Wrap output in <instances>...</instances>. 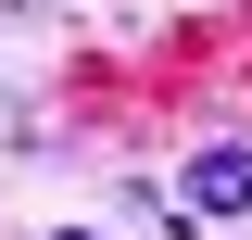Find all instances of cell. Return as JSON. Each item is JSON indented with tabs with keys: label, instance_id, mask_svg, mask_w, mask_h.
I'll return each mask as SVG.
<instances>
[{
	"label": "cell",
	"instance_id": "obj_1",
	"mask_svg": "<svg viewBox=\"0 0 252 240\" xmlns=\"http://www.w3.org/2000/svg\"><path fill=\"white\" fill-rule=\"evenodd\" d=\"M177 202L189 215H252V139H202L177 164Z\"/></svg>",
	"mask_w": 252,
	"mask_h": 240
},
{
	"label": "cell",
	"instance_id": "obj_2",
	"mask_svg": "<svg viewBox=\"0 0 252 240\" xmlns=\"http://www.w3.org/2000/svg\"><path fill=\"white\" fill-rule=\"evenodd\" d=\"M51 240H101V228H51Z\"/></svg>",
	"mask_w": 252,
	"mask_h": 240
}]
</instances>
